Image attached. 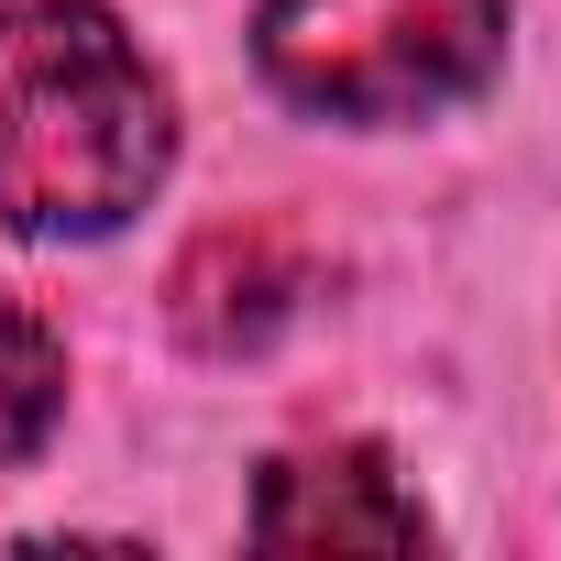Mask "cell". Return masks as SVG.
<instances>
[{
	"mask_svg": "<svg viewBox=\"0 0 561 561\" xmlns=\"http://www.w3.org/2000/svg\"><path fill=\"white\" fill-rule=\"evenodd\" d=\"M165 154V78L100 0H0V220L34 242L122 231Z\"/></svg>",
	"mask_w": 561,
	"mask_h": 561,
	"instance_id": "6da1fadb",
	"label": "cell"
},
{
	"mask_svg": "<svg viewBox=\"0 0 561 561\" xmlns=\"http://www.w3.org/2000/svg\"><path fill=\"white\" fill-rule=\"evenodd\" d=\"M264 78L331 122H419L495 78L506 0H264Z\"/></svg>",
	"mask_w": 561,
	"mask_h": 561,
	"instance_id": "7a4b0ae2",
	"label": "cell"
},
{
	"mask_svg": "<svg viewBox=\"0 0 561 561\" xmlns=\"http://www.w3.org/2000/svg\"><path fill=\"white\" fill-rule=\"evenodd\" d=\"M320 287V253L287 231V220H220L176 253V287H165V320L187 353H264Z\"/></svg>",
	"mask_w": 561,
	"mask_h": 561,
	"instance_id": "3957f363",
	"label": "cell"
},
{
	"mask_svg": "<svg viewBox=\"0 0 561 561\" xmlns=\"http://www.w3.org/2000/svg\"><path fill=\"white\" fill-rule=\"evenodd\" d=\"M253 539L264 550H419L430 517L419 495L386 473V451L331 440V451H287L253 484Z\"/></svg>",
	"mask_w": 561,
	"mask_h": 561,
	"instance_id": "277c9868",
	"label": "cell"
},
{
	"mask_svg": "<svg viewBox=\"0 0 561 561\" xmlns=\"http://www.w3.org/2000/svg\"><path fill=\"white\" fill-rule=\"evenodd\" d=\"M56 408H67V353H56V331L12 287H0V462H23L56 430Z\"/></svg>",
	"mask_w": 561,
	"mask_h": 561,
	"instance_id": "5b68a950",
	"label": "cell"
}]
</instances>
